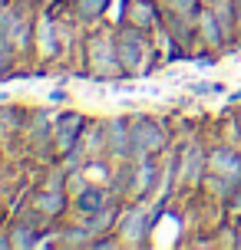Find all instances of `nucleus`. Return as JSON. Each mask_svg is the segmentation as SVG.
Returning <instances> with one entry per match:
<instances>
[{"label":"nucleus","instance_id":"nucleus-1","mask_svg":"<svg viewBox=\"0 0 241 250\" xmlns=\"http://www.w3.org/2000/svg\"><path fill=\"white\" fill-rule=\"evenodd\" d=\"M159 142H162V135H159V125L142 122V128H136V145H139V151L159 148Z\"/></svg>","mask_w":241,"mask_h":250},{"label":"nucleus","instance_id":"nucleus-2","mask_svg":"<svg viewBox=\"0 0 241 250\" xmlns=\"http://www.w3.org/2000/svg\"><path fill=\"white\" fill-rule=\"evenodd\" d=\"M212 168H215V171H225L228 178L241 175V165H238V158H235L231 151H218V155H212Z\"/></svg>","mask_w":241,"mask_h":250},{"label":"nucleus","instance_id":"nucleus-3","mask_svg":"<svg viewBox=\"0 0 241 250\" xmlns=\"http://www.w3.org/2000/svg\"><path fill=\"white\" fill-rule=\"evenodd\" d=\"M122 230H126V237H142V230H145V211H132L126 217Z\"/></svg>","mask_w":241,"mask_h":250},{"label":"nucleus","instance_id":"nucleus-4","mask_svg":"<svg viewBox=\"0 0 241 250\" xmlns=\"http://www.w3.org/2000/svg\"><path fill=\"white\" fill-rule=\"evenodd\" d=\"M73 125H79V119H73V115H66L63 122H60V128H63V132H60V145H63V148H70L73 135L79 132V128H73Z\"/></svg>","mask_w":241,"mask_h":250},{"label":"nucleus","instance_id":"nucleus-5","mask_svg":"<svg viewBox=\"0 0 241 250\" xmlns=\"http://www.w3.org/2000/svg\"><path fill=\"white\" fill-rule=\"evenodd\" d=\"M99 204H102L99 191H86V194H79V208H83V211H99Z\"/></svg>","mask_w":241,"mask_h":250},{"label":"nucleus","instance_id":"nucleus-6","mask_svg":"<svg viewBox=\"0 0 241 250\" xmlns=\"http://www.w3.org/2000/svg\"><path fill=\"white\" fill-rule=\"evenodd\" d=\"M102 7H106V0H79V13L83 17H96Z\"/></svg>","mask_w":241,"mask_h":250}]
</instances>
